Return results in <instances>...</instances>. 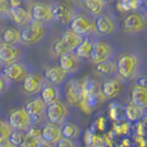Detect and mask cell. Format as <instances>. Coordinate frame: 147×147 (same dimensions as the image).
Segmentation results:
<instances>
[{"label":"cell","mask_w":147,"mask_h":147,"mask_svg":"<svg viewBox=\"0 0 147 147\" xmlns=\"http://www.w3.org/2000/svg\"><path fill=\"white\" fill-rule=\"evenodd\" d=\"M51 7L52 13H53V21L69 28L70 22L78 11H75L73 8H71L63 2H54Z\"/></svg>","instance_id":"17"},{"label":"cell","mask_w":147,"mask_h":147,"mask_svg":"<svg viewBox=\"0 0 147 147\" xmlns=\"http://www.w3.org/2000/svg\"><path fill=\"white\" fill-rule=\"evenodd\" d=\"M11 133H12V128L9 125L8 121L0 119V143L9 140Z\"/></svg>","instance_id":"31"},{"label":"cell","mask_w":147,"mask_h":147,"mask_svg":"<svg viewBox=\"0 0 147 147\" xmlns=\"http://www.w3.org/2000/svg\"><path fill=\"white\" fill-rule=\"evenodd\" d=\"M143 57L137 51H126L116 57V75L125 83L137 80L142 74Z\"/></svg>","instance_id":"1"},{"label":"cell","mask_w":147,"mask_h":147,"mask_svg":"<svg viewBox=\"0 0 147 147\" xmlns=\"http://www.w3.org/2000/svg\"><path fill=\"white\" fill-rule=\"evenodd\" d=\"M82 40H83V38L67 28L63 32L62 37L54 42L53 47H52V51L55 55H59V57L66 52L75 51V49L79 47Z\"/></svg>","instance_id":"6"},{"label":"cell","mask_w":147,"mask_h":147,"mask_svg":"<svg viewBox=\"0 0 147 147\" xmlns=\"http://www.w3.org/2000/svg\"><path fill=\"white\" fill-rule=\"evenodd\" d=\"M103 1L106 5H109V3H112V2H114V1H116V0H103Z\"/></svg>","instance_id":"42"},{"label":"cell","mask_w":147,"mask_h":147,"mask_svg":"<svg viewBox=\"0 0 147 147\" xmlns=\"http://www.w3.org/2000/svg\"><path fill=\"white\" fill-rule=\"evenodd\" d=\"M43 74L47 83L59 88H64V85L72 79V76L66 73L64 70H62L59 65L47 67Z\"/></svg>","instance_id":"18"},{"label":"cell","mask_w":147,"mask_h":147,"mask_svg":"<svg viewBox=\"0 0 147 147\" xmlns=\"http://www.w3.org/2000/svg\"><path fill=\"white\" fill-rule=\"evenodd\" d=\"M1 21H3V20H2V19H1V18H0V23H1Z\"/></svg>","instance_id":"43"},{"label":"cell","mask_w":147,"mask_h":147,"mask_svg":"<svg viewBox=\"0 0 147 147\" xmlns=\"http://www.w3.org/2000/svg\"><path fill=\"white\" fill-rule=\"evenodd\" d=\"M1 43L7 44H22L20 28L18 27H9L1 32L0 36Z\"/></svg>","instance_id":"26"},{"label":"cell","mask_w":147,"mask_h":147,"mask_svg":"<svg viewBox=\"0 0 147 147\" xmlns=\"http://www.w3.org/2000/svg\"><path fill=\"white\" fill-rule=\"evenodd\" d=\"M83 63L84 61L79 58L74 51L66 52L59 57V66L71 76H73L74 74L80 71Z\"/></svg>","instance_id":"19"},{"label":"cell","mask_w":147,"mask_h":147,"mask_svg":"<svg viewBox=\"0 0 147 147\" xmlns=\"http://www.w3.org/2000/svg\"><path fill=\"white\" fill-rule=\"evenodd\" d=\"M116 57H117V47L115 45V43L106 40V38H101L97 36L90 60L93 63L97 64L106 60L116 59Z\"/></svg>","instance_id":"3"},{"label":"cell","mask_w":147,"mask_h":147,"mask_svg":"<svg viewBox=\"0 0 147 147\" xmlns=\"http://www.w3.org/2000/svg\"><path fill=\"white\" fill-rule=\"evenodd\" d=\"M50 30V24L31 20L29 23L20 28L22 44L29 47H36L41 44L48 38Z\"/></svg>","instance_id":"2"},{"label":"cell","mask_w":147,"mask_h":147,"mask_svg":"<svg viewBox=\"0 0 147 147\" xmlns=\"http://www.w3.org/2000/svg\"><path fill=\"white\" fill-rule=\"evenodd\" d=\"M70 118V107L62 100L48 104L45 106V119L47 122L62 125Z\"/></svg>","instance_id":"8"},{"label":"cell","mask_w":147,"mask_h":147,"mask_svg":"<svg viewBox=\"0 0 147 147\" xmlns=\"http://www.w3.org/2000/svg\"><path fill=\"white\" fill-rule=\"evenodd\" d=\"M95 73L103 78L109 79L116 75V59H110L95 64Z\"/></svg>","instance_id":"25"},{"label":"cell","mask_w":147,"mask_h":147,"mask_svg":"<svg viewBox=\"0 0 147 147\" xmlns=\"http://www.w3.org/2000/svg\"><path fill=\"white\" fill-rule=\"evenodd\" d=\"M136 82H137V85L147 88V76H142V75H140V78L136 80Z\"/></svg>","instance_id":"39"},{"label":"cell","mask_w":147,"mask_h":147,"mask_svg":"<svg viewBox=\"0 0 147 147\" xmlns=\"http://www.w3.org/2000/svg\"><path fill=\"white\" fill-rule=\"evenodd\" d=\"M61 129H62V136L64 138H69V140H78V138L80 137V134H81L80 126L71 122L70 118L61 125Z\"/></svg>","instance_id":"29"},{"label":"cell","mask_w":147,"mask_h":147,"mask_svg":"<svg viewBox=\"0 0 147 147\" xmlns=\"http://www.w3.org/2000/svg\"><path fill=\"white\" fill-rule=\"evenodd\" d=\"M12 82L8 79V76L3 73V71H0V95L7 93L8 91H10V88L12 86Z\"/></svg>","instance_id":"34"},{"label":"cell","mask_w":147,"mask_h":147,"mask_svg":"<svg viewBox=\"0 0 147 147\" xmlns=\"http://www.w3.org/2000/svg\"><path fill=\"white\" fill-rule=\"evenodd\" d=\"M64 100L70 107H79L84 101V88L83 83L71 79L64 85Z\"/></svg>","instance_id":"9"},{"label":"cell","mask_w":147,"mask_h":147,"mask_svg":"<svg viewBox=\"0 0 147 147\" xmlns=\"http://www.w3.org/2000/svg\"><path fill=\"white\" fill-rule=\"evenodd\" d=\"M27 136V133L23 131H17V129H12V133L9 137V142L11 144H13L15 146L20 147L21 144L23 143V140Z\"/></svg>","instance_id":"32"},{"label":"cell","mask_w":147,"mask_h":147,"mask_svg":"<svg viewBox=\"0 0 147 147\" xmlns=\"http://www.w3.org/2000/svg\"><path fill=\"white\" fill-rule=\"evenodd\" d=\"M30 13L32 20L48 23L50 24L53 22V13H52V7L44 3V2H36L30 7Z\"/></svg>","instance_id":"20"},{"label":"cell","mask_w":147,"mask_h":147,"mask_svg":"<svg viewBox=\"0 0 147 147\" xmlns=\"http://www.w3.org/2000/svg\"><path fill=\"white\" fill-rule=\"evenodd\" d=\"M55 147H79V143H78V140H69V138L62 137L55 144Z\"/></svg>","instance_id":"36"},{"label":"cell","mask_w":147,"mask_h":147,"mask_svg":"<svg viewBox=\"0 0 147 147\" xmlns=\"http://www.w3.org/2000/svg\"><path fill=\"white\" fill-rule=\"evenodd\" d=\"M23 44H7L0 43V64L7 66L19 60L24 59Z\"/></svg>","instance_id":"11"},{"label":"cell","mask_w":147,"mask_h":147,"mask_svg":"<svg viewBox=\"0 0 147 147\" xmlns=\"http://www.w3.org/2000/svg\"><path fill=\"white\" fill-rule=\"evenodd\" d=\"M34 67L28 60L22 59L17 61L15 63H11L9 65L5 66L2 69L3 73L8 76V79L12 83H22L23 80L29 75Z\"/></svg>","instance_id":"7"},{"label":"cell","mask_w":147,"mask_h":147,"mask_svg":"<svg viewBox=\"0 0 147 147\" xmlns=\"http://www.w3.org/2000/svg\"><path fill=\"white\" fill-rule=\"evenodd\" d=\"M10 1L9 0H0V18L5 20H10Z\"/></svg>","instance_id":"35"},{"label":"cell","mask_w":147,"mask_h":147,"mask_svg":"<svg viewBox=\"0 0 147 147\" xmlns=\"http://www.w3.org/2000/svg\"><path fill=\"white\" fill-rule=\"evenodd\" d=\"M45 106L47 104L42 101L39 95H36L31 101L26 104V110L29 114L32 124L34 125H43L47 122L45 119Z\"/></svg>","instance_id":"13"},{"label":"cell","mask_w":147,"mask_h":147,"mask_svg":"<svg viewBox=\"0 0 147 147\" xmlns=\"http://www.w3.org/2000/svg\"><path fill=\"white\" fill-rule=\"evenodd\" d=\"M131 102L144 110H147V88L136 85L131 93Z\"/></svg>","instance_id":"28"},{"label":"cell","mask_w":147,"mask_h":147,"mask_svg":"<svg viewBox=\"0 0 147 147\" xmlns=\"http://www.w3.org/2000/svg\"><path fill=\"white\" fill-rule=\"evenodd\" d=\"M85 11L93 17H97L107 11V5L103 0H82Z\"/></svg>","instance_id":"27"},{"label":"cell","mask_w":147,"mask_h":147,"mask_svg":"<svg viewBox=\"0 0 147 147\" xmlns=\"http://www.w3.org/2000/svg\"><path fill=\"white\" fill-rule=\"evenodd\" d=\"M37 147H55L54 144H51V143H48V142H45V140H41L39 142V144L37 145Z\"/></svg>","instance_id":"40"},{"label":"cell","mask_w":147,"mask_h":147,"mask_svg":"<svg viewBox=\"0 0 147 147\" xmlns=\"http://www.w3.org/2000/svg\"><path fill=\"white\" fill-rule=\"evenodd\" d=\"M0 147H17V146H15L9 140H7V142H3V143H0Z\"/></svg>","instance_id":"41"},{"label":"cell","mask_w":147,"mask_h":147,"mask_svg":"<svg viewBox=\"0 0 147 147\" xmlns=\"http://www.w3.org/2000/svg\"><path fill=\"white\" fill-rule=\"evenodd\" d=\"M62 137H63L62 129L60 125L52 124L49 122H45L42 125V140H43L55 145Z\"/></svg>","instance_id":"23"},{"label":"cell","mask_w":147,"mask_h":147,"mask_svg":"<svg viewBox=\"0 0 147 147\" xmlns=\"http://www.w3.org/2000/svg\"><path fill=\"white\" fill-rule=\"evenodd\" d=\"M97 34L94 36H90V37L83 38L82 42L79 44V47L75 49V53L79 58H81L83 61L91 59V54L93 51V47H94V42H95Z\"/></svg>","instance_id":"24"},{"label":"cell","mask_w":147,"mask_h":147,"mask_svg":"<svg viewBox=\"0 0 147 147\" xmlns=\"http://www.w3.org/2000/svg\"><path fill=\"white\" fill-rule=\"evenodd\" d=\"M111 114L112 117L116 121H121L122 118H126L125 116V106L121 105V104H113L111 107Z\"/></svg>","instance_id":"33"},{"label":"cell","mask_w":147,"mask_h":147,"mask_svg":"<svg viewBox=\"0 0 147 147\" xmlns=\"http://www.w3.org/2000/svg\"><path fill=\"white\" fill-rule=\"evenodd\" d=\"M145 114V110L142 109L140 106L133 104L132 102L129 104H127L125 106V116L126 119L129 122H138L140 118L144 116Z\"/></svg>","instance_id":"30"},{"label":"cell","mask_w":147,"mask_h":147,"mask_svg":"<svg viewBox=\"0 0 147 147\" xmlns=\"http://www.w3.org/2000/svg\"><path fill=\"white\" fill-rule=\"evenodd\" d=\"M118 28H119V23L117 21V18L110 10L95 17V30L96 34L98 37H112L117 32Z\"/></svg>","instance_id":"5"},{"label":"cell","mask_w":147,"mask_h":147,"mask_svg":"<svg viewBox=\"0 0 147 147\" xmlns=\"http://www.w3.org/2000/svg\"><path fill=\"white\" fill-rule=\"evenodd\" d=\"M38 95L48 105V104H51L60 100H64V88H59V86L52 85L45 82L43 88H41Z\"/></svg>","instance_id":"21"},{"label":"cell","mask_w":147,"mask_h":147,"mask_svg":"<svg viewBox=\"0 0 147 147\" xmlns=\"http://www.w3.org/2000/svg\"><path fill=\"white\" fill-rule=\"evenodd\" d=\"M83 88H84L83 103L86 104V106H88L90 109L95 107L104 98L103 93L101 91V85H98V83L92 78H86L85 82L83 83Z\"/></svg>","instance_id":"12"},{"label":"cell","mask_w":147,"mask_h":147,"mask_svg":"<svg viewBox=\"0 0 147 147\" xmlns=\"http://www.w3.org/2000/svg\"><path fill=\"white\" fill-rule=\"evenodd\" d=\"M7 121L8 123H9V125L11 126V128L12 129H17V131L27 132L29 129L30 126L32 125L31 118H30L26 107L16 109L12 112H10Z\"/></svg>","instance_id":"15"},{"label":"cell","mask_w":147,"mask_h":147,"mask_svg":"<svg viewBox=\"0 0 147 147\" xmlns=\"http://www.w3.org/2000/svg\"><path fill=\"white\" fill-rule=\"evenodd\" d=\"M126 83L117 75L104 80L101 84V91L105 100H113L119 96L125 90Z\"/></svg>","instance_id":"14"},{"label":"cell","mask_w":147,"mask_h":147,"mask_svg":"<svg viewBox=\"0 0 147 147\" xmlns=\"http://www.w3.org/2000/svg\"><path fill=\"white\" fill-rule=\"evenodd\" d=\"M123 29L129 34H138L147 29V15L143 11H134L122 22Z\"/></svg>","instance_id":"10"},{"label":"cell","mask_w":147,"mask_h":147,"mask_svg":"<svg viewBox=\"0 0 147 147\" xmlns=\"http://www.w3.org/2000/svg\"><path fill=\"white\" fill-rule=\"evenodd\" d=\"M10 20L18 28H22L27 23H29L32 18L30 13V8L26 7H11L10 9Z\"/></svg>","instance_id":"22"},{"label":"cell","mask_w":147,"mask_h":147,"mask_svg":"<svg viewBox=\"0 0 147 147\" xmlns=\"http://www.w3.org/2000/svg\"><path fill=\"white\" fill-rule=\"evenodd\" d=\"M10 1V6L11 7H24V2L26 0H9Z\"/></svg>","instance_id":"38"},{"label":"cell","mask_w":147,"mask_h":147,"mask_svg":"<svg viewBox=\"0 0 147 147\" xmlns=\"http://www.w3.org/2000/svg\"><path fill=\"white\" fill-rule=\"evenodd\" d=\"M44 83H45L44 74L34 69L23 80V82H22V88L29 95H38L40 93L41 88H43Z\"/></svg>","instance_id":"16"},{"label":"cell","mask_w":147,"mask_h":147,"mask_svg":"<svg viewBox=\"0 0 147 147\" xmlns=\"http://www.w3.org/2000/svg\"><path fill=\"white\" fill-rule=\"evenodd\" d=\"M69 29H71L82 38L94 36L96 34L95 17L91 16L90 13L76 12L70 22Z\"/></svg>","instance_id":"4"},{"label":"cell","mask_w":147,"mask_h":147,"mask_svg":"<svg viewBox=\"0 0 147 147\" xmlns=\"http://www.w3.org/2000/svg\"><path fill=\"white\" fill-rule=\"evenodd\" d=\"M40 140H39L37 137H33V136H30L27 134V136H26V138H24L20 147H37Z\"/></svg>","instance_id":"37"}]
</instances>
